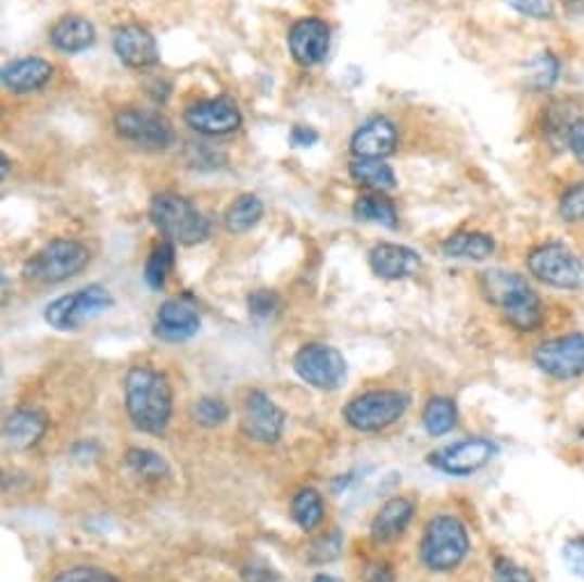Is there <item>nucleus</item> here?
<instances>
[{
    "label": "nucleus",
    "instance_id": "nucleus-1",
    "mask_svg": "<svg viewBox=\"0 0 584 582\" xmlns=\"http://www.w3.org/2000/svg\"><path fill=\"white\" fill-rule=\"evenodd\" d=\"M127 413L142 433H163L173 418V388L165 374L152 367H134L124 381Z\"/></svg>",
    "mask_w": 584,
    "mask_h": 582
},
{
    "label": "nucleus",
    "instance_id": "nucleus-2",
    "mask_svg": "<svg viewBox=\"0 0 584 582\" xmlns=\"http://www.w3.org/2000/svg\"><path fill=\"white\" fill-rule=\"evenodd\" d=\"M479 284H482L486 301L503 312L507 321L518 330L532 332L544 321L541 299L523 276L505 271V268H491L482 274Z\"/></svg>",
    "mask_w": 584,
    "mask_h": 582
},
{
    "label": "nucleus",
    "instance_id": "nucleus-3",
    "mask_svg": "<svg viewBox=\"0 0 584 582\" xmlns=\"http://www.w3.org/2000/svg\"><path fill=\"white\" fill-rule=\"evenodd\" d=\"M468 553L470 536L458 518L447 514L431 518L420 546V555L427 569L437 573L454 571L468 557Z\"/></svg>",
    "mask_w": 584,
    "mask_h": 582
},
{
    "label": "nucleus",
    "instance_id": "nucleus-4",
    "mask_svg": "<svg viewBox=\"0 0 584 582\" xmlns=\"http://www.w3.org/2000/svg\"><path fill=\"white\" fill-rule=\"evenodd\" d=\"M150 218L161 235L179 245H195L208 237L206 218L177 193L156 195L150 204Z\"/></svg>",
    "mask_w": 584,
    "mask_h": 582
},
{
    "label": "nucleus",
    "instance_id": "nucleus-5",
    "mask_svg": "<svg viewBox=\"0 0 584 582\" xmlns=\"http://www.w3.org/2000/svg\"><path fill=\"white\" fill-rule=\"evenodd\" d=\"M88 262L90 253L86 245L69 239H55L26 262L24 278L39 284H58L78 276Z\"/></svg>",
    "mask_w": 584,
    "mask_h": 582
},
{
    "label": "nucleus",
    "instance_id": "nucleus-6",
    "mask_svg": "<svg viewBox=\"0 0 584 582\" xmlns=\"http://www.w3.org/2000/svg\"><path fill=\"white\" fill-rule=\"evenodd\" d=\"M408 404L410 397L399 390H369L346 404L344 420L363 433L383 431L402 418Z\"/></svg>",
    "mask_w": 584,
    "mask_h": 582
},
{
    "label": "nucleus",
    "instance_id": "nucleus-7",
    "mask_svg": "<svg viewBox=\"0 0 584 582\" xmlns=\"http://www.w3.org/2000/svg\"><path fill=\"white\" fill-rule=\"evenodd\" d=\"M113 296L109 289H103L99 284H90L86 289H78L76 294H67L55 299L47 312L45 319L51 328L69 332L78 330L82 324H88L97 319L103 312L113 307Z\"/></svg>",
    "mask_w": 584,
    "mask_h": 582
},
{
    "label": "nucleus",
    "instance_id": "nucleus-8",
    "mask_svg": "<svg viewBox=\"0 0 584 582\" xmlns=\"http://www.w3.org/2000/svg\"><path fill=\"white\" fill-rule=\"evenodd\" d=\"M530 274L557 289H577L584 284V266L564 243L538 245L528 257Z\"/></svg>",
    "mask_w": 584,
    "mask_h": 582
},
{
    "label": "nucleus",
    "instance_id": "nucleus-9",
    "mask_svg": "<svg viewBox=\"0 0 584 582\" xmlns=\"http://www.w3.org/2000/svg\"><path fill=\"white\" fill-rule=\"evenodd\" d=\"M346 358L330 344H305L294 356V371L317 390H338L346 379Z\"/></svg>",
    "mask_w": 584,
    "mask_h": 582
},
{
    "label": "nucleus",
    "instance_id": "nucleus-10",
    "mask_svg": "<svg viewBox=\"0 0 584 582\" xmlns=\"http://www.w3.org/2000/svg\"><path fill=\"white\" fill-rule=\"evenodd\" d=\"M241 431L245 439L255 443H278L284 431V410L264 394L262 390H253L245 394L241 408Z\"/></svg>",
    "mask_w": 584,
    "mask_h": 582
},
{
    "label": "nucleus",
    "instance_id": "nucleus-11",
    "mask_svg": "<svg viewBox=\"0 0 584 582\" xmlns=\"http://www.w3.org/2000/svg\"><path fill=\"white\" fill-rule=\"evenodd\" d=\"M115 129L124 140L144 150H165L175 140L173 124L154 111L124 109L115 115Z\"/></svg>",
    "mask_w": 584,
    "mask_h": 582
},
{
    "label": "nucleus",
    "instance_id": "nucleus-12",
    "mask_svg": "<svg viewBox=\"0 0 584 582\" xmlns=\"http://www.w3.org/2000/svg\"><path fill=\"white\" fill-rule=\"evenodd\" d=\"M534 363L541 371L555 379H575L584 374V336L573 332L557 340L538 344L534 351Z\"/></svg>",
    "mask_w": 584,
    "mask_h": 582
},
{
    "label": "nucleus",
    "instance_id": "nucleus-13",
    "mask_svg": "<svg viewBox=\"0 0 584 582\" xmlns=\"http://www.w3.org/2000/svg\"><path fill=\"white\" fill-rule=\"evenodd\" d=\"M497 454V447L488 439H468L452 443L443 450L431 454V466L443 470L447 475L468 477L477 470H482L486 464H491L493 456Z\"/></svg>",
    "mask_w": 584,
    "mask_h": 582
},
{
    "label": "nucleus",
    "instance_id": "nucleus-14",
    "mask_svg": "<svg viewBox=\"0 0 584 582\" xmlns=\"http://www.w3.org/2000/svg\"><path fill=\"white\" fill-rule=\"evenodd\" d=\"M183 117L193 131L204 134V136L232 134L241 127V122H243L237 103L225 97L198 101L189 111H186Z\"/></svg>",
    "mask_w": 584,
    "mask_h": 582
},
{
    "label": "nucleus",
    "instance_id": "nucleus-15",
    "mask_svg": "<svg viewBox=\"0 0 584 582\" xmlns=\"http://www.w3.org/2000/svg\"><path fill=\"white\" fill-rule=\"evenodd\" d=\"M200 330V312L189 296L165 301L154 321V336L163 342H186Z\"/></svg>",
    "mask_w": 584,
    "mask_h": 582
},
{
    "label": "nucleus",
    "instance_id": "nucleus-16",
    "mask_svg": "<svg viewBox=\"0 0 584 582\" xmlns=\"http://www.w3.org/2000/svg\"><path fill=\"white\" fill-rule=\"evenodd\" d=\"M330 28L321 18H301L289 33V51L301 67H315L328 55Z\"/></svg>",
    "mask_w": 584,
    "mask_h": 582
},
{
    "label": "nucleus",
    "instance_id": "nucleus-17",
    "mask_svg": "<svg viewBox=\"0 0 584 582\" xmlns=\"http://www.w3.org/2000/svg\"><path fill=\"white\" fill-rule=\"evenodd\" d=\"M113 49L124 65L131 69H148L158 62V47L156 39L144 30L142 26L129 24L115 30Z\"/></svg>",
    "mask_w": 584,
    "mask_h": 582
},
{
    "label": "nucleus",
    "instance_id": "nucleus-18",
    "mask_svg": "<svg viewBox=\"0 0 584 582\" xmlns=\"http://www.w3.org/2000/svg\"><path fill=\"white\" fill-rule=\"evenodd\" d=\"M371 271L383 280H406L420 274L422 260L412 248L399 243H379L369 253Z\"/></svg>",
    "mask_w": 584,
    "mask_h": 582
},
{
    "label": "nucleus",
    "instance_id": "nucleus-19",
    "mask_svg": "<svg viewBox=\"0 0 584 582\" xmlns=\"http://www.w3.org/2000/svg\"><path fill=\"white\" fill-rule=\"evenodd\" d=\"M396 150V129L385 117H371L351 138V152L358 159H385Z\"/></svg>",
    "mask_w": 584,
    "mask_h": 582
},
{
    "label": "nucleus",
    "instance_id": "nucleus-20",
    "mask_svg": "<svg viewBox=\"0 0 584 582\" xmlns=\"http://www.w3.org/2000/svg\"><path fill=\"white\" fill-rule=\"evenodd\" d=\"M47 415L35 408H18L8 415L3 435L12 450H30L47 433Z\"/></svg>",
    "mask_w": 584,
    "mask_h": 582
},
{
    "label": "nucleus",
    "instance_id": "nucleus-21",
    "mask_svg": "<svg viewBox=\"0 0 584 582\" xmlns=\"http://www.w3.org/2000/svg\"><path fill=\"white\" fill-rule=\"evenodd\" d=\"M415 505L408 497H390L371 521V539L377 544H390L399 539L412 521Z\"/></svg>",
    "mask_w": 584,
    "mask_h": 582
},
{
    "label": "nucleus",
    "instance_id": "nucleus-22",
    "mask_svg": "<svg viewBox=\"0 0 584 582\" xmlns=\"http://www.w3.org/2000/svg\"><path fill=\"white\" fill-rule=\"evenodd\" d=\"M53 76L51 62L41 58H21L3 69V86L10 92L26 94L45 88Z\"/></svg>",
    "mask_w": 584,
    "mask_h": 582
},
{
    "label": "nucleus",
    "instance_id": "nucleus-23",
    "mask_svg": "<svg viewBox=\"0 0 584 582\" xmlns=\"http://www.w3.org/2000/svg\"><path fill=\"white\" fill-rule=\"evenodd\" d=\"M51 45L62 53H80L94 45L97 33L88 18L82 16H62L51 28Z\"/></svg>",
    "mask_w": 584,
    "mask_h": 582
},
{
    "label": "nucleus",
    "instance_id": "nucleus-24",
    "mask_svg": "<svg viewBox=\"0 0 584 582\" xmlns=\"http://www.w3.org/2000/svg\"><path fill=\"white\" fill-rule=\"evenodd\" d=\"M443 253L452 260L482 262L495 253V239L484 232H456L443 243Z\"/></svg>",
    "mask_w": 584,
    "mask_h": 582
},
{
    "label": "nucleus",
    "instance_id": "nucleus-25",
    "mask_svg": "<svg viewBox=\"0 0 584 582\" xmlns=\"http://www.w3.org/2000/svg\"><path fill=\"white\" fill-rule=\"evenodd\" d=\"M348 173L358 184L367 186V189L377 191V193L392 191L396 186V177H394L392 168L381 159H356L351 163Z\"/></svg>",
    "mask_w": 584,
    "mask_h": 582
},
{
    "label": "nucleus",
    "instance_id": "nucleus-26",
    "mask_svg": "<svg viewBox=\"0 0 584 582\" xmlns=\"http://www.w3.org/2000/svg\"><path fill=\"white\" fill-rule=\"evenodd\" d=\"M291 516H294V521L305 532L319 528L326 516V505H323L321 493L317 489L299 491L294 495V501H291Z\"/></svg>",
    "mask_w": 584,
    "mask_h": 582
},
{
    "label": "nucleus",
    "instance_id": "nucleus-27",
    "mask_svg": "<svg viewBox=\"0 0 584 582\" xmlns=\"http://www.w3.org/2000/svg\"><path fill=\"white\" fill-rule=\"evenodd\" d=\"M264 216V204L257 195H241L225 214V225L232 235L250 232Z\"/></svg>",
    "mask_w": 584,
    "mask_h": 582
},
{
    "label": "nucleus",
    "instance_id": "nucleus-28",
    "mask_svg": "<svg viewBox=\"0 0 584 582\" xmlns=\"http://www.w3.org/2000/svg\"><path fill=\"white\" fill-rule=\"evenodd\" d=\"M353 214H356L358 220H365V223H377V225H385V227L399 225V216H396L392 200H388L381 193L363 195L356 202V206H353Z\"/></svg>",
    "mask_w": 584,
    "mask_h": 582
},
{
    "label": "nucleus",
    "instance_id": "nucleus-29",
    "mask_svg": "<svg viewBox=\"0 0 584 582\" xmlns=\"http://www.w3.org/2000/svg\"><path fill=\"white\" fill-rule=\"evenodd\" d=\"M458 410L456 404L449 397H433L429 400L424 413H422V422L429 435H445L456 427Z\"/></svg>",
    "mask_w": 584,
    "mask_h": 582
},
{
    "label": "nucleus",
    "instance_id": "nucleus-30",
    "mask_svg": "<svg viewBox=\"0 0 584 582\" xmlns=\"http://www.w3.org/2000/svg\"><path fill=\"white\" fill-rule=\"evenodd\" d=\"M124 461L136 475L144 477V480H163V477L170 475L168 461L148 447H131L127 456H124Z\"/></svg>",
    "mask_w": 584,
    "mask_h": 582
},
{
    "label": "nucleus",
    "instance_id": "nucleus-31",
    "mask_svg": "<svg viewBox=\"0 0 584 582\" xmlns=\"http://www.w3.org/2000/svg\"><path fill=\"white\" fill-rule=\"evenodd\" d=\"M173 264H175L173 243H158L152 251L148 264H144V282L150 284V289H163Z\"/></svg>",
    "mask_w": 584,
    "mask_h": 582
},
{
    "label": "nucleus",
    "instance_id": "nucleus-32",
    "mask_svg": "<svg viewBox=\"0 0 584 582\" xmlns=\"http://www.w3.org/2000/svg\"><path fill=\"white\" fill-rule=\"evenodd\" d=\"M557 78H559V60L550 51H544L530 62L528 83L536 92L550 90L557 83Z\"/></svg>",
    "mask_w": 584,
    "mask_h": 582
},
{
    "label": "nucleus",
    "instance_id": "nucleus-33",
    "mask_svg": "<svg viewBox=\"0 0 584 582\" xmlns=\"http://www.w3.org/2000/svg\"><path fill=\"white\" fill-rule=\"evenodd\" d=\"M342 548H344V536H342V532L338 528H332L330 532L321 534L317 542L312 544L307 559L312 565L335 562V559L342 555Z\"/></svg>",
    "mask_w": 584,
    "mask_h": 582
},
{
    "label": "nucleus",
    "instance_id": "nucleus-34",
    "mask_svg": "<svg viewBox=\"0 0 584 582\" xmlns=\"http://www.w3.org/2000/svg\"><path fill=\"white\" fill-rule=\"evenodd\" d=\"M229 418V406L220 397H202L193 406V420L200 427H220Z\"/></svg>",
    "mask_w": 584,
    "mask_h": 582
},
{
    "label": "nucleus",
    "instance_id": "nucleus-35",
    "mask_svg": "<svg viewBox=\"0 0 584 582\" xmlns=\"http://www.w3.org/2000/svg\"><path fill=\"white\" fill-rule=\"evenodd\" d=\"M559 216H561V220H567V223H582L584 220V181L573 184L571 189L561 195Z\"/></svg>",
    "mask_w": 584,
    "mask_h": 582
},
{
    "label": "nucleus",
    "instance_id": "nucleus-36",
    "mask_svg": "<svg viewBox=\"0 0 584 582\" xmlns=\"http://www.w3.org/2000/svg\"><path fill=\"white\" fill-rule=\"evenodd\" d=\"M247 309H250V315L257 317V319H270L280 309V299H278L276 291L259 289V291H253V294H250Z\"/></svg>",
    "mask_w": 584,
    "mask_h": 582
},
{
    "label": "nucleus",
    "instance_id": "nucleus-37",
    "mask_svg": "<svg viewBox=\"0 0 584 582\" xmlns=\"http://www.w3.org/2000/svg\"><path fill=\"white\" fill-rule=\"evenodd\" d=\"M51 582H119V580L99 567H74L62 571Z\"/></svg>",
    "mask_w": 584,
    "mask_h": 582
},
{
    "label": "nucleus",
    "instance_id": "nucleus-38",
    "mask_svg": "<svg viewBox=\"0 0 584 582\" xmlns=\"http://www.w3.org/2000/svg\"><path fill=\"white\" fill-rule=\"evenodd\" d=\"M493 575H495V582H536L530 571H525L523 567H518L516 562H511V559H507V557H497L495 559Z\"/></svg>",
    "mask_w": 584,
    "mask_h": 582
},
{
    "label": "nucleus",
    "instance_id": "nucleus-39",
    "mask_svg": "<svg viewBox=\"0 0 584 582\" xmlns=\"http://www.w3.org/2000/svg\"><path fill=\"white\" fill-rule=\"evenodd\" d=\"M509 8L520 12L530 18H553L555 16V5L553 0H507Z\"/></svg>",
    "mask_w": 584,
    "mask_h": 582
},
{
    "label": "nucleus",
    "instance_id": "nucleus-40",
    "mask_svg": "<svg viewBox=\"0 0 584 582\" xmlns=\"http://www.w3.org/2000/svg\"><path fill=\"white\" fill-rule=\"evenodd\" d=\"M564 562L569 571L577 578H584V536H573L564 544Z\"/></svg>",
    "mask_w": 584,
    "mask_h": 582
},
{
    "label": "nucleus",
    "instance_id": "nucleus-41",
    "mask_svg": "<svg viewBox=\"0 0 584 582\" xmlns=\"http://www.w3.org/2000/svg\"><path fill=\"white\" fill-rule=\"evenodd\" d=\"M567 144H569V150L573 152V156L580 163H584V119H575V124L567 136Z\"/></svg>",
    "mask_w": 584,
    "mask_h": 582
},
{
    "label": "nucleus",
    "instance_id": "nucleus-42",
    "mask_svg": "<svg viewBox=\"0 0 584 582\" xmlns=\"http://www.w3.org/2000/svg\"><path fill=\"white\" fill-rule=\"evenodd\" d=\"M243 578L245 582H278V573L274 569H270L268 565H257V562L247 565L243 569Z\"/></svg>",
    "mask_w": 584,
    "mask_h": 582
},
{
    "label": "nucleus",
    "instance_id": "nucleus-43",
    "mask_svg": "<svg viewBox=\"0 0 584 582\" xmlns=\"http://www.w3.org/2000/svg\"><path fill=\"white\" fill-rule=\"evenodd\" d=\"M317 140L319 134L312 127H303V124H299V127H294V131H291V142H294L296 148H312Z\"/></svg>",
    "mask_w": 584,
    "mask_h": 582
},
{
    "label": "nucleus",
    "instance_id": "nucleus-44",
    "mask_svg": "<svg viewBox=\"0 0 584 582\" xmlns=\"http://www.w3.org/2000/svg\"><path fill=\"white\" fill-rule=\"evenodd\" d=\"M367 582H394V573L388 565H373L367 571Z\"/></svg>",
    "mask_w": 584,
    "mask_h": 582
},
{
    "label": "nucleus",
    "instance_id": "nucleus-45",
    "mask_svg": "<svg viewBox=\"0 0 584 582\" xmlns=\"http://www.w3.org/2000/svg\"><path fill=\"white\" fill-rule=\"evenodd\" d=\"M312 582H342V580H338L335 575H328V573H319V575H315V580H312Z\"/></svg>",
    "mask_w": 584,
    "mask_h": 582
}]
</instances>
